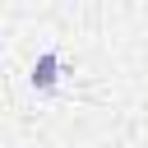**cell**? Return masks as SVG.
<instances>
[{"label": "cell", "mask_w": 148, "mask_h": 148, "mask_svg": "<svg viewBox=\"0 0 148 148\" xmlns=\"http://www.w3.org/2000/svg\"><path fill=\"white\" fill-rule=\"evenodd\" d=\"M28 79H32L37 92H51V88L60 83V56H56V51H42V56L32 60V74H28Z\"/></svg>", "instance_id": "1"}]
</instances>
